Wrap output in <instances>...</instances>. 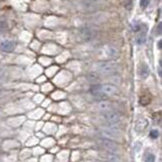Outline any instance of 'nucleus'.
Here are the masks:
<instances>
[{
	"instance_id": "nucleus-1",
	"label": "nucleus",
	"mask_w": 162,
	"mask_h": 162,
	"mask_svg": "<svg viewBox=\"0 0 162 162\" xmlns=\"http://www.w3.org/2000/svg\"><path fill=\"white\" fill-rule=\"evenodd\" d=\"M117 65L113 62H100L97 64V69L102 74H111L117 70Z\"/></svg>"
},
{
	"instance_id": "nucleus-2",
	"label": "nucleus",
	"mask_w": 162,
	"mask_h": 162,
	"mask_svg": "<svg viewBox=\"0 0 162 162\" xmlns=\"http://www.w3.org/2000/svg\"><path fill=\"white\" fill-rule=\"evenodd\" d=\"M103 118L107 123H110L111 125H116L118 123L121 122L122 117L121 114L116 113V111H107L104 114H103Z\"/></svg>"
},
{
	"instance_id": "nucleus-3",
	"label": "nucleus",
	"mask_w": 162,
	"mask_h": 162,
	"mask_svg": "<svg viewBox=\"0 0 162 162\" xmlns=\"http://www.w3.org/2000/svg\"><path fill=\"white\" fill-rule=\"evenodd\" d=\"M80 36H81V38H82L83 41L89 42L94 38V36H95V32H94V30L89 26H82L80 29Z\"/></svg>"
},
{
	"instance_id": "nucleus-4",
	"label": "nucleus",
	"mask_w": 162,
	"mask_h": 162,
	"mask_svg": "<svg viewBox=\"0 0 162 162\" xmlns=\"http://www.w3.org/2000/svg\"><path fill=\"white\" fill-rule=\"evenodd\" d=\"M101 144L110 153H114V154H116V153L120 150L119 145L117 143H114V141L110 140V139H102Z\"/></svg>"
},
{
	"instance_id": "nucleus-5",
	"label": "nucleus",
	"mask_w": 162,
	"mask_h": 162,
	"mask_svg": "<svg viewBox=\"0 0 162 162\" xmlns=\"http://www.w3.org/2000/svg\"><path fill=\"white\" fill-rule=\"evenodd\" d=\"M15 48V43L11 40H2L0 41V50L6 53L12 52Z\"/></svg>"
},
{
	"instance_id": "nucleus-6",
	"label": "nucleus",
	"mask_w": 162,
	"mask_h": 162,
	"mask_svg": "<svg viewBox=\"0 0 162 162\" xmlns=\"http://www.w3.org/2000/svg\"><path fill=\"white\" fill-rule=\"evenodd\" d=\"M99 90L102 92L104 95H111L117 92V88L114 85L111 84H103V85H98Z\"/></svg>"
},
{
	"instance_id": "nucleus-7",
	"label": "nucleus",
	"mask_w": 162,
	"mask_h": 162,
	"mask_svg": "<svg viewBox=\"0 0 162 162\" xmlns=\"http://www.w3.org/2000/svg\"><path fill=\"white\" fill-rule=\"evenodd\" d=\"M81 5L83 6V8H85V9L88 11L95 10L98 8V4H97L95 1H93V0H83V1L81 2Z\"/></svg>"
},
{
	"instance_id": "nucleus-8",
	"label": "nucleus",
	"mask_w": 162,
	"mask_h": 162,
	"mask_svg": "<svg viewBox=\"0 0 162 162\" xmlns=\"http://www.w3.org/2000/svg\"><path fill=\"white\" fill-rule=\"evenodd\" d=\"M149 73H150L149 67H148L147 65H145V64L141 65V67L139 68V75H140V77L145 79V78H147L148 76H149Z\"/></svg>"
},
{
	"instance_id": "nucleus-9",
	"label": "nucleus",
	"mask_w": 162,
	"mask_h": 162,
	"mask_svg": "<svg viewBox=\"0 0 162 162\" xmlns=\"http://www.w3.org/2000/svg\"><path fill=\"white\" fill-rule=\"evenodd\" d=\"M103 157L105 158V160H107V162H121L120 157L114 153H107V154L103 155Z\"/></svg>"
},
{
	"instance_id": "nucleus-10",
	"label": "nucleus",
	"mask_w": 162,
	"mask_h": 162,
	"mask_svg": "<svg viewBox=\"0 0 162 162\" xmlns=\"http://www.w3.org/2000/svg\"><path fill=\"white\" fill-rule=\"evenodd\" d=\"M97 107H98V110L101 111H110L111 104H110V102L105 101V100H100V101H98Z\"/></svg>"
},
{
	"instance_id": "nucleus-11",
	"label": "nucleus",
	"mask_w": 162,
	"mask_h": 162,
	"mask_svg": "<svg viewBox=\"0 0 162 162\" xmlns=\"http://www.w3.org/2000/svg\"><path fill=\"white\" fill-rule=\"evenodd\" d=\"M105 54L111 58H117L119 56V51L114 47H108L107 51H105Z\"/></svg>"
},
{
	"instance_id": "nucleus-12",
	"label": "nucleus",
	"mask_w": 162,
	"mask_h": 162,
	"mask_svg": "<svg viewBox=\"0 0 162 162\" xmlns=\"http://www.w3.org/2000/svg\"><path fill=\"white\" fill-rule=\"evenodd\" d=\"M87 80L92 83H95L99 80V75L95 73V72H91V73H89L87 75Z\"/></svg>"
},
{
	"instance_id": "nucleus-13",
	"label": "nucleus",
	"mask_w": 162,
	"mask_h": 162,
	"mask_svg": "<svg viewBox=\"0 0 162 162\" xmlns=\"http://www.w3.org/2000/svg\"><path fill=\"white\" fill-rule=\"evenodd\" d=\"M145 41H146V33H145V32L140 33V35H139L138 37H137V39H136V42H137V44H138V45L144 44Z\"/></svg>"
},
{
	"instance_id": "nucleus-14",
	"label": "nucleus",
	"mask_w": 162,
	"mask_h": 162,
	"mask_svg": "<svg viewBox=\"0 0 162 162\" xmlns=\"http://www.w3.org/2000/svg\"><path fill=\"white\" fill-rule=\"evenodd\" d=\"M7 29V21L3 17H0V33L5 32Z\"/></svg>"
},
{
	"instance_id": "nucleus-15",
	"label": "nucleus",
	"mask_w": 162,
	"mask_h": 162,
	"mask_svg": "<svg viewBox=\"0 0 162 162\" xmlns=\"http://www.w3.org/2000/svg\"><path fill=\"white\" fill-rule=\"evenodd\" d=\"M159 135V132L157 130H152L151 132H150V137H151L152 139H156Z\"/></svg>"
},
{
	"instance_id": "nucleus-16",
	"label": "nucleus",
	"mask_w": 162,
	"mask_h": 162,
	"mask_svg": "<svg viewBox=\"0 0 162 162\" xmlns=\"http://www.w3.org/2000/svg\"><path fill=\"white\" fill-rule=\"evenodd\" d=\"M155 161V156L153 154H148L146 156V162H154Z\"/></svg>"
},
{
	"instance_id": "nucleus-17",
	"label": "nucleus",
	"mask_w": 162,
	"mask_h": 162,
	"mask_svg": "<svg viewBox=\"0 0 162 162\" xmlns=\"http://www.w3.org/2000/svg\"><path fill=\"white\" fill-rule=\"evenodd\" d=\"M140 5L142 8H146L149 5V0H140Z\"/></svg>"
},
{
	"instance_id": "nucleus-18",
	"label": "nucleus",
	"mask_w": 162,
	"mask_h": 162,
	"mask_svg": "<svg viewBox=\"0 0 162 162\" xmlns=\"http://www.w3.org/2000/svg\"><path fill=\"white\" fill-rule=\"evenodd\" d=\"M140 30H141L140 26H133V30H134V32H139Z\"/></svg>"
},
{
	"instance_id": "nucleus-19",
	"label": "nucleus",
	"mask_w": 162,
	"mask_h": 162,
	"mask_svg": "<svg viewBox=\"0 0 162 162\" xmlns=\"http://www.w3.org/2000/svg\"><path fill=\"white\" fill-rule=\"evenodd\" d=\"M161 33V24H159L157 27V35H160Z\"/></svg>"
},
{
	"instance_id": "nucleus-20",
	"label": "nucleus",
	"mask_w": 162,
	"mask_h": 162,
	"mask_svg": "<svg viewBox=\"0 0 162 162\" xmlns=\"http://www.w3.org/2000/svg\"><path fill=\"white\" fill-rule=\"evenodd\" d=\"M2 77H3V71L2 69H0V79H2Z\"/></svg>"
},
{
	"instance_id": "nucleus-21",
	"label": "nucleus",
	"mask_w": 162,
	"mask_h": 162,
	"mask_svg": "<svg viewBox=\"0 0 162 162\" xmlns=\"http://www.w3.org/2000/svg\"><path fill=\"white\" fill-rule=\"evenodd\" d=\"M2 95H3V91H2L1 89H0V98L2 97Z\"/></svg>"
}]
</instances>
